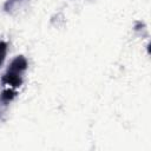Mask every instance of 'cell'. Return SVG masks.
Here are the masks:
<instances>
[{
    "mask_svg": "<svg viewBox=\"0 0 151 151\" xmlns=\"http://www.w3.org/2000/svg\"><path fill=\"white\" fill-rule=\"evenodd\" d=\"M27 65H28V64H27L26 58H25L24 55H18V57H15V58L12 60V63H11V65H9V67L7 68L6 72L12 73V74H17V76H21L22 72L26 71Z\"/></svg>",
    "mask_w": 151,
    "mask_h": 151,
    "instance_id": "6da1fadb",
    "label": "cell"
},
{
    "mask_svg": "<svg viewBox=\"0 0 151 151\" xmlns=\"http://www.w3.org/2000/svg\"><path fill=\"white\" fill-rule=\"evenodd\" d=\"M15 96H17V92H15V91H13V90H11V88H7V90H4V91H2V93H1V96H0V100H1V103H4L5 105H7L9 101H12V100L15 98Z\"/></svg>",
    "mask_w": 151,
    "mask_h": 151,
    "instance_id": "7a4b0ae2",
    "label": "cell"
},
{
    "mask_svg": "<svg viewBox=\"0 0 151 151\" xmlns=\"http://www.w3.org/2000/svg\"><path fill=\"white\" fill-rule=\"evenodd\" d=\"M6 54H7V42L0 40V66L2 65V63L6 58Z\"/></svg>",
    "mask_w": 151,
    "mask_h": 151,
    "instance_id": "3957f363",
    "label": "cell"
},
{
    "mask_svg": "<svg viewBox=\"0 0 151 151\" xmlns=\"http://www.w3.org/2000/svg\"><path fill=\"white\" fill-rule=\"evenodd\" d=\"M18 2V0H8L6 4H5V9L6 11H9L11 8H13V6Z\"/></svg>",
    "mask_w": 151,
    "mask_h": 151,
    "instance_id": "277c9868",
    "label": "cell"
}]
</instances>
